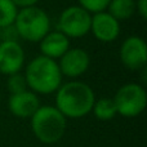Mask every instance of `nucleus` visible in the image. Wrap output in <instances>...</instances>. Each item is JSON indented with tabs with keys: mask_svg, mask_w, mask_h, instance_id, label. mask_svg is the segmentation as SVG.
<instances>
[{
	"mask_svg": "<svg viewBox=\"0 0 147 147\" xmlns=\"http://www.w3.org/2000/svg\"><path fill=\"white\" fill-rule=\"evenodd\" d=\"M94 102L93 89L83 81H69L57 89L56 107L65 117L85 116L92 111Z\"/></svg>",
	"mask_w": 147,
	"mask_h": 147,
	"instance_id": "1",
	"label": "nucleus"
},
{
	"mask_svg": "<svg viewBox=\"0 0 147 147\" xmlns=\"http://www.w3.org/2000/svg\"><path fill=\"white\" fill-rule=\"evenodd\" d=\"M62 74L54 59L39 56L26 67L25 79L34 93L51 94L57 92L62 83Z\"/></svg>",
	"mask_w": 147,
	"mask_h": 147,
	"instance_id": "2",
	"label": "nucleus"
},
{
	"mask_svg": "<svg viewBox=\"0 0 147 147\" xmlns=\"http://www.w3.org/2000/svg\"><path fill=\"white\" fill-rule=\"evenodd\" d=\"M31 129L40 142L53 145L66 132V117L53 106H40L31 116Z\"/></svg>",
	"mask_w": 147,
	"mask_h": 147,
	"instance_id": "3",
	"label": "nucleus"
},
{
	"mask_svg": "<svg viewBox=\"0 0 147 147\" xmlns=\"http://www.w3.org/2000/svg\"><path fill=\"white\" fill-rule=\"evenodd\" d=\"M14 27L20 39L39 43L51 31V20L49 16L38 7L22 8L17 13Z\"/></svg>",
	"mask_w": 147,
	"mask_h": 147,
	"instance_id": "4",
	"label": "nucleus"
},
{
	"mask_svg": "<svg viewBox=\"0 0 147 147\" xmlns=\"http://www.w3.org/2000/svg\"><path fill=\"white\" fill-rule=\"evenodd\" d=\"M112 99L116 106V112L124 117L138 116L143 112L147 105L146 90L136 83L123 85Z\"/></svg>",
	"mask_w": 147,
	"mask_h": 147,
	"instance_id": "5",
	"label": "nucleus"
},
{
	"mask_svg": "<svg viewBox=\"0 0 147 147\" xmlns=\"http://www.w3.org/2000/svg\"><path fill=\"white\" fill-rule=\"evenodd\" d=\"M92 16L80 5L69 7L58 18V31L67 38H81L90 32Z\"/></svg>",
	"mask_w": 147,
	"mask_h": 147,
	"instance_id": "6",
	"label": "nucleus"
},
{
	"mask_svg": "<svg viewBox=\"0 0 147 147\" xmlns=\"http://www.w3.org/2000/svg\"><path fill=\"white\" fill-rule=\"evenodd\" d=\"M120 61L127 69L137 71L147 63V45L140 36H129L120 47Z\"/></svg>",
	"mask_w": 147,
	"mask_h": 147,
	"instance_id": "7",
	"label": "nucleus"
},
{
	"mask_svg": "<svg viewBox=\"0 0 147 147\" xmlns=\"http://www.w3.org/2000/svg\"><path fill=\"white\" fill-rule=\"evenodd\" d=\"M25 63V52L18 41H0V72L13 75L21 71Z\"/></svg>",
	"mask_w": 147,
	"mask_h": 147,
	"instance_id": "8",
	"label": "nucleus"
},
{
	"mask_svg": "<svg viewBox=\"0 0 147 147\" xmlns=\"http://www.w3.org/2000/svg\"><path fill=\"white\" fill-rule=\"evenodd\" d=\"M90 32L102 43H111L120 34V22L106 10L94 13L90 21Z\"/></svg>",
	"mask_w": 147,
	"mask_h": 147,
	"instance_id": "9",
	"label": "nucleus"
},
{
	"mask_svg": "<svg viewBox=\"0 0 147 147\" xmlns=\"http://www.w3.org/2000/svg\"><path fill=\"white\" fill-rule=\"evenodd\" d=\"M90 65L89 54L81 48H70L59 58L58 67L61 74L67 78H78L83 75Z\"/></svg>",
	"mask_w": 147,
	"mask_h": 147,
	"instance_id": "10",
	"label": "nucleus"
},
{
	"mask_svg": "<svg viewBox=\"0 0 147 147\" xmlns=\"http://www.w3.org/2000/svg\"><path fill=\"white\" fill-rule=\"evenodd\" d=\"M39 107H40V102H39L38 96L30 90L10 94L9 99H8L9 111L14 116L21 117V119L31 117L38 111Z\"/></svg>",
	"mask_w": 147,
	"mask_h": 147,
	"instance_id": "11",
	"label": "nucleus"
},
{
	"mask_svg": "<svg viewBox=\"0 0 147 147\" xmlns=\"http://www.w3.org/2000/svg\"><path fill=\"white\" fill-rule=\"evenodd\" d=\"M41 56L51 59L61 58L70 49V40L61 31H49L40 41Z\"/></svg>",
	"mask_w": 147,
	"mask_h": 147,
	"instance_id": "12",
	"label": "nucleus"
},
{
	"mask_svg": "<svg viewBox=\"0 0 147 147\" xmlns=\"http://www.w3.org/2000/svg\"><path fill=\"white\" fill-rule=\"evenodd\" d=\"M109 13L120 22L129 20L136 12L134 0H111L107 5Z\"/></svg>",
	"mask_w": 147,
	"mask_h": 147,
	"instance_id": "13",
	"label": "nucleus"
},
{
	"mask_svg": "<svg viewBox=\"0 0 147 147\" xmlns=\"http://www.w3.org/2000/svg\"><path fill=\"white\" fill-rule=\"evenodd\" d=\"M92 111L94 112V116L98 120L102 121H107L115 117L116 112V106L112 98H101L98 101L94 102Z\"/></svg>",
	"mask_w": 147,
	"mask_h": 147,
	"instance_id": "14",
	"label": "nucleus"
},
{
	"mask_svg": "<svg viewBox=\"0 0 147 147\" xmlns=\"http://www.w3.org/2000/svg\"><path fill=\"white\" fill-rule=\"evenodd\" d=\"M18 13V8L12 0H0V28L13 25Z\"/></svg>",
	"mask_w": 147,
	"mask_h": 147,
	"instance_id": "15",
	"label": "nucleus"
},
{
	"mask_svg": "<svg viewBox=\"0 0 147 147\" xmlns=\"http://www.w3.org/2000/svg\"><path fill=\"white\" fill-rule=\"evenodd\" d=\"M7 85L10 94H16V93H21V92L27 90V83H26L25 75H21L20 72L9 75Z\"/></svg>",
	"mask_w": 147,
	"mask_h": 147,
	"instance_id": "16",
	"label": "nucleus"
},
{
	"mask_svg": "<svg viewBox=\"0 0 147 147\" xmlns=\"http://www.w3.org/2000/svg\"><path fill=\"white\" fill-rule=\"evenodd\" d=\"M110 1L111 0H79L80 7L88 10L89 13H98L106 10Z\"/></svg>",
	"mask_w": 147,
	"mask_h": 147,
	"instance_id": "17",
	"label": "nucleus"
},
{
	"mask_svg": "<svg viewBox=\"0 0 147 147\" xmlns=\"http://www.w3.org/2000/svg\"><path fill=\"white\" fill-rule=\"evenodd\" d=\"M20 35L14 27V23L0 28V41H18Z\"/></svg>",
	"mask_w": 147,
	"mask_h": 147,
	"instance_id": "18",
	"label": "nucleus"
},
{
	"mask_svg": "<svg viewBox=\"0 0 147 147\" xmlns=\"http://www.w3.org/2000/svg\"><path fill=\"white\" fill-rule=\"evenodd\" d=\"M136 10L140 13L142 20H146L147 18V0H138L136 3Z\"/></svg>",
	"mask_w": 147,
	"mask_h": 147,
	"instance_id": "19",
	"label": "nucleus"
},
{
	"mask_svg": "<svg viewBox=\"0 0 147 147\" xmlns=\"http://www.w3.org/2000/svg\"><path fill=\"white\" fill-rule=\"evenodd\" d=\"M14 3L16 7H20L21 9L22 8H28V7H35V4L39 1V0H12Z\"/></svg>",
	"mask_w": 147,
	"mask_h": 147,
	"instance_id": "20",
	"label": "nucleus"
}]
</instances>
